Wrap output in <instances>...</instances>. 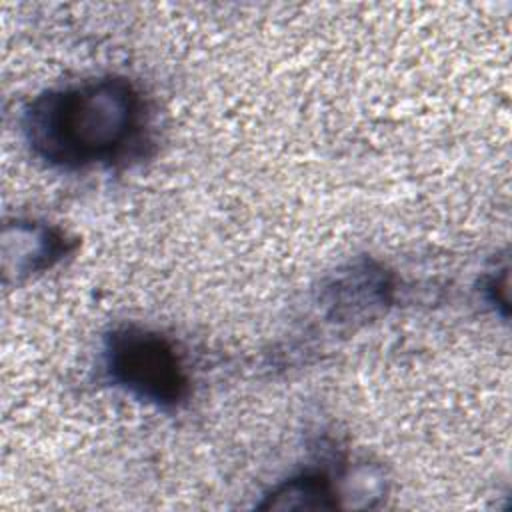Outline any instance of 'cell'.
<instances>
[{
  "mask_svg": "<svg viewBox=\"0 0 512 512\" xmlns=\"http://www.w3.org/2000/svg\"><path fill=\"white\" fill-rule=\"evenodd\" d=\"M144 128V102L124 78H98L50 90L24 112L32 152L66 170L110 164L134 146Z\"/></svg>",
  "mask_w": 512,
  "mask_h": 512,
  "instance_id": "cell-1",
  "label": "cell"
},
{
  "mask_svg": "<svg viewBox=\"0 0 512 512\" xmlns=\"http://www.w3.org/2000/svg\"><path fill=\"white\" fill-rule=\"evenodd\" d=\"M104 364L116 386L160 408L178 406L188 394V376L180 356L172 342L154 330L116 328L106 338Z\"/></svg>",
  "mask_w": 512,
  "mask_h": 512,
  "instance_id": "cell-2",
  "label": "cell"
},
{
  "mask_svg": "<svg viewBox=\"0 0 512 512\" xmlns=\"http://www.w3.org/2000/svg\"><path fill=\"white\" fill-rule=\"evenodd\" d=\"M332 316L340 322L372 316L390 300V282L384 272L368 262V266L344 272L328 288Z\"/></svg>",
  "mask_w": 512,
  "mask_h": 512,
  "instance_id": "cell-3",
  "label": "cell"
},
{
  "mask_svg": "<svg viewBox=\"0 0 512 512\" xmlns=\"http://www.w3.org/2000/svg\"><path fill=\"white\" fill-rule=\"evenodd\" d=\"M332 488L324 476L304 474L292 478L270 494L268 508H332Z\"/></svg>",
  "mask_w": 512,
  "mask_h": 512,
  "instance_id": "cell-4",
  "label": "cell"
}]
</instances>
